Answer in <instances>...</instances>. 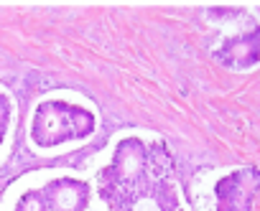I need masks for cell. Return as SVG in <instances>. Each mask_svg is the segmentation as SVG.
<instances>
[{"label": "cell", "instance_id": "6da1fadb", "mask_svg": "<svg viewBox=\"0 0 260 211\" xmlns=\"http://www.w3.org/2000/svg\"><path fill=\"white\" fill-rule=\"evenodd\" d=\"M90 130H92V117L87 112L69 107L64 102H46L36 110L31 138L38 145H56L64 140L87 135Z\"/></svg>", "mask_w": 260, "mask_h": 211}, {"label": "cell", "instance_id": "7a4b0ae2", "mask_svg": "<svg viewBox=\"0 0 260 211\" xmlns=\"http://www.w3.org/2000/svg\"><path fill=\"white\" fill-rule=\"evenodd\" d=\"M8 117H10V104H8L5 94H0V142H3V135L8 130Z\"/></svg>", "mask_w": 260, "mask_h": 211}]
</instances>
